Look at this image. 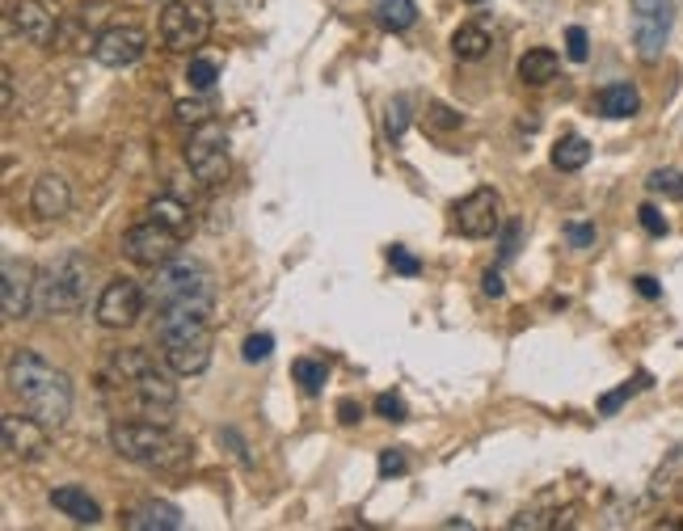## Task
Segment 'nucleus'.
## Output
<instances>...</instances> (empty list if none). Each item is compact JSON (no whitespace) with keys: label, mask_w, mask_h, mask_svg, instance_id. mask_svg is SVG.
I'll return each mask as SVG.
<instances>
[{"label":"nucleus","mask_w":683,"mask_h":531,"mask_svg":"<svg viewBox=\"0 0 683 531\" xmlns=\"http://www.w3.org/2000/svg\"><path fill=\"white\" fill-rule=\"evenodd\" d=\"M367 13L388 34H401V30L418 22V4L414 0H367Z\"/></svg>","instance_id":"obj_20"},{"label":"nucleus","mask_w":683,"mask_h":531,"mask_svg":"<svg viewBox=\"0 0 683 531\" xmlns=\"http://www.w3.org/2000/svg\"><path fill=\"white\" fill-rule=\"evenodd\" d=\"M0 106H4V119H13V114H18V81H13V72H9V68L0 72Z\"/></svg>","instance_id":"obj_37"},{"label":"nucleus","mask_w":683,"mask_h":531,"mask_svg":"<svg viewBox=\"0 0 683 531\" xmlns=\"http://www.w3.org/2000/svg\"><path fill=\"white\" fill-rule=\"evenodd\" d=\"M507 528L511 531H544V528H557V514H549V510H523V514H514Z\"/></svg>","instance_id":"obj_31"},{"label":"nucleus","mask_w":683,"mask_h":531,"mask_svg":"<svg viewBox=\"0 0 683 531\" xmlns=\"http://www.w3.org/2000/svg\"><path fill=\"white\" fill-rule=\"evenodd\" d=\"M409 468V460H406V451L401 447H388V451H380V477H401Z\"/></svg>","instance_id":"obj_38"},{"label":"nucleus","mask_w":683,"mask_h":531,"mask_svg":"<svg viewBox=\"0 0 683 531\" xmlns=\"http://www.w3.org/2000/svg\"><path fill=\"white\" fill-rule=\"evenodd\" d=\"M89 257L81 249L51 257L34 275V313L39 317H64V313H81L89 299Z\"/></svg>","instance_id":"obj_5"},{"label":"nucleus","mask_w":683,"mask_h":531,"mask_svg":"<svg viewBox=\"0 0 683 531\" xmlns=\"http://www.w3.org/2000/svg\"><path fill=\"white\" fill-rule=\"evenodd\" d=\"M502 207H498V194L490 186H481V191H472L465 203H456V228L460 236H469V241H486L502 228Z\"/></svg>","instance_id":"obj_15"},{"label":"nucleus","mask_w":683,"mask_h":531,"mask_svg":"<svg viewBox=\"0 0 683 531\" xmlns=\"http://www.w3.org/2000/svg\"><path fill=\"white\" fill-rule=\"evenodd\" d=\"M149 219H156V224H165V228H173L177 236L191 233V207L182 203V198H173V194H161V198H152L149 203Z\"/></svg>","instance_id":"obj_23"},{"label":"nucleus","mask_w":683,"mask_h":531,"mask_svg":"<svg viewBox=\"0 0 683 531\" xmlns=\"http://www.w3.org/2000/svg\"><path fill=\"white\" fill-rule=\"evenodd\" d=\"M388 262H393V270H397V275H406V278H414L418 270H422V262L409 254V249H401V245H393V249H388Z\"/></svg>","instance_id":"obj_36"},{"label":"nucleus","mask_w":683,"mask_h":531,"mask_svg":"<svg viewBox=\"0 0 683 531\" xmlns=\"http://www.w3.org/2000/svg\"><path fill=\"white\" fill-rule=\"evenodd\" d=\"M595 106L603 119H633L641 110V93L638 85H629V81H616V85L599 89Z\"/></svg>","instance_id":"obj_21"},{"label":"nucleus","mask_w":683,"mask_h":531,"mask_svg":"<svg viewBox=\"0 0 683 531\" xmlns=\"http://www.w3.org/2000/svg\"><path fill=\"white\" fill-rule=\"evenodd\" d=\"M385 127H388V140H401V135H406V127H409V102L406 98H393V102H388Z\"/></svg>","instance_id":"obj_32"},{"label":"nucleus","mask_w":683,"mask_h":531,"mask_svg":"<svg viewBox=\"0 0 683 531\" xmlns=\"http://www.w3.org/2000/svg\"><path fill=\"white\" fill-rule=\"evenodd\" d=\"M106 380L119 384V388H128L149 422H161V426L173 422L177 384H173L170 371H161V367L152 362V355L144 346H123V350H114L106 362Z\"/></svg>","instance_id":"obj_3"},{"label":"nucleus","mask_w":683,"mask_h":531,"mask_svg":"<svg viewBox=\"0 0 683 531\" xmlns=\"http://www.w3.org/2000/svg\"><path fill=\"white\" fill-rule=\"evenodd\" d=\"M186 165L203 186H220L228 177V165H233L228 161V131L220 127L215 119L194 127L191 144H186Z\"/></svg>","instance_id":"obj_8"},{"label":"nucleus","mask_w":683,"mask_h":531,"mask_svg":"<svg viewBox=\"0 0 683 531\" xmlns=\"http://www.w3.org/2000/svg\"><path fill=\"white\" fill-rule=\"evenodd\" d=\"M30 212L39 219H64L72 212V186L60 173H43L34 186H30Z\"/></svg>","instance_id":"obj_17"},{"label":"nucleus","mask_w":683,"mask_h":531,"mask_svg":"<svg viewBox=\"0 0 683 531\" xmlns=\"http://www.w3.org/2000/svg\"><path fill=\"white\" fill-rule=\"evenodd\" d=\"M338 422H342V426L364 422V405L355 401V397H342V401H338Z\"/></svg>","instance_id":"obj_41"},{"label":"nucleus","mask_w":683,"mask_h":531,"mask_svg":"<svg viewBox=\"0 0 683 531\" xmlns=\"http://www.w3.org/2000/svg\"><path fill=\"white\" fill-rule=\"evenodd\" d=\"M9 392L22 401L26 413L43 418L47 426H64L72 418V380L39 350H13L9 359Z\"/></svg>","instance_id":"obj_1"},{"label":"nucleus","mask_w":683,"mask_h":531,"mask_svg":"<svg viewBox=\"0 0 683 531\" xmlns=\"http://www.w3.org/2000/svg\"><path fill=\"white\" fill-rule=\"evenodd\" d=\"M645 186L654 194H666V198H680L683 203V173L680 170H654L645 177Z\"/></svg>","instance_id":"obj_29"},{"label":"nucleus","mask_w":683,"mask_h":531,"mask_svg":"<svg viewBox=\"0 0 683 531\" xmlns=\"http://www.w3.org/2000/svg\"><path fill=\"white\" fill-rule=\"evenodd\" d=\"M587 161H591V144L582 135H561L553 144V165L561 173H578Z\"/></svg>","instance_id":"obj_25"},{"label":"nucleus","mask_w":683,"mask_h":531,"mask_svg":"<svg viewBox=\"0 0 683 531\" xmlns=\"http://www.w3.org/2000/svg\"><path fill=\"white\" fill-rule=\"evenodd\" d=\"M0 435H4L9 460H22V464H39L51 451V426L43 418H34V413H26V418L22 413H9L0 422Z\"/></svg>","instance_id":"obj_12"},{"label":"nucleus","mask_w":683,"mask_h":531,"mask_svg":"<svg viewBox=\"0 0 683 531\" xmlns=\"http://www.w3.org/2000/svg\"><path fill=\"white\" fill-rule=\"evenodd\" d=\"M271 355H275V338L271 334H249L245 346H241V359L245 362H266Z\"/></svg>","instance_id":"obj_30"},{"label":"nucleus","mask_w":683,"mask_h":531,"mask_svg":"<svg viewBox=\"0 0 683 531\" xmlns=\"http://www.w3.org/2000/svg\"><path fill=\"white\" fill-rule=\"evenodd\" d=\"M641 388H650V376H645V371H641V376H633V380H624L616 388V392H608V397H599V413H603V418H612V413H616L620 405L629 401V397H638Z\"/></svg>","instance_id":"obj_27"},{"label":"nucleus","mask_w":683,"mask_h":531,"mask_svg":"<svg viewBox=\"0 0 683 531\" xmlns=\"http://www.w3.org/2000/svg\"><path fill=\"white\" fill-rule=\"evenodd\" d=\"M9 25L30 47H51L60 39V22H55V13L47 9L43 0H13L9 4Z\"/></svg>","instance_id":"obj_16"},{"label":"nucleus","mask_w":683,"mask_h":531,"mask_svg":"<svg viewBox=\"0 0 683 531\" xmlns=\"http://www.w3.org/2000/svg\"><path fill=\"white\" fill-rule=\"evenodd\" d=\"M430 123H435L439 131H451V127H460V114L448 106H430Z\"/></svg>","instance_id":"obj_43"},{"label":"nucleus","mask_w":683,"mask_h":531,"mask_svg":"<svg viewBox=\"0 0 683 531\" xmlns=\"http://www.w3.org/2000/svg\"><path fill=\"white\" fill-rule=\"evenodd\" d=\"M149 51V34L140 25H110L93 39V60L106 68H131L144 60Z\"/></svg>","instance_id":"obj_14"},{"label":"nucleus","mask_w":683,"mask_h":531,"mask_svg":"<svg viewBox=\"0 0 683 531\" xmlns=\"http://www.w3.org/2000/svg\"><path fill=\"white\" fill-rule=\"evenodd\" d=\"M177 245H182V236L173 233V228L156 224V219H144V224H135L123 236V257L135 262V266L161 270V266H170L173 257H177Z\"/></svg>","instance_id":"obj_11"},{"label":"nucleus","mask_w":683,"mask_h":531,"mask_svg":"<svg viewBox=\"0 0 683 531\" xmlns=\"http://www.w3.org/2000/svg\"><path fill=\"white\" fill-rule=\"evenodd\" d=\"M292 380L299 384L304 397H317L320 388H325V380H329V367L320 359H296L292 362Z\"/></svg>","instance_id":"obj_26"},{"label":"nucleus","mask_w":683,"mask_h":531,"mask_svg":"<svg viewBox=\"0 0 683 531\" xmlns=\"http://www.w3.org/2000/svg\"><path fill=\"white\" fill-rule=\"evenodd\" d=\"M212 308L215 304L156 308V338L173 376H198L212 367Z\"/></svg>","instance_id":"obj_2"},{"label":"nucleus","mask_w":683,"mask_h":531,"mask_svg":"<svg viewBox=\"0 0 683 531\" xmlns=\"http://www.w3.org/2000/svg\"><path fill=\"white\" fill-rule=\"evenodd\" d=\"M565 55H570L574 64H587V55H591V39H587L582 25H570V30H565Z\"/></svg>","instance_id":"obj_33"},{"label":"nucleus","mask_w":683,"mask_h":531,"mask_svg":"<svg viewBox=\"0 0 683 531\" xmlns=\"http://www.w3.org/2000/svg\"><path fill=\"white\" fill-rule=\"evenodd\" d=\"M557 72H561V55L549 51V47H532V51L519 60V81L532 85V89L557 81Z\"/></svg>","instance_id":"obj_22"},{"label":"nucleus","mask_w":683,"mask_h":531,"mask_svg":"<svg viewBox=\"0 0 683 531\" xmlns=\"http://www.w3.org/2000/svg\"><path fill=\"white\" fill-rule=\"evenodd\" d=\"M182 523H186L182 510L165 502V498H149V502H140V507H131L123 514V528L131 531H177Z\"/></svg>","instance_id":"obj_18"},{"label":"nucleus","mask_w":683,"mask_h":531,"mask_svg":"<svg viewBox=\"0 0 683 531\" xmlns=\"http://www.w3.org/2000/svg\"><path fill=\"white\" fill-rule=\"evenodd\" d=\"M149 299L156 308H170V304H215V275L203 262L173 257L170 266L156 270V283L149 287Z\"/></svg>","instance_id":"obj_6"},{"label":"nucleus","mask_w":683,"mask_h":531,"mask_svg":"<svg viewBox=\"0 0 683 531\" xmlns=\"http://www.w3.org/2000/svg\"><path fill=\"white\" fill-rule=\"evenodd\" d=\"M51 507L64 510L68 519L81 523V528H98V523H102L98 498H89V489H81V486H55L51 489Z\"/></svg>","instance_id":"obj_19"},{"label":"nucleus","mask_w":683,"mask_h":531,"mask_svg":"<svg viewBox=\"0 0 683 531\" xmlns=\"http://www.w3.org/2000/svg\"><path fill=\"white\" fill-rule=\"evenodd\" d=\"M638 219H641V228H645L650 236H666V219H662V212L654 207V203H641Z\"/></svg>","instance_id":"obj_39"},{"label":"nucleus","mask_w":683,"mask_h":531,"mask_svg":"<svg viewBox=\"0 0 683 531\" xmlns=\"http://www.w3.org/2000/svg\"><path fill=\"white\" fill-rule=\"evenodd\" d=\"M144 304H149V292H144L135 278L119 275V278H110L106 287H102L93 317H98L102 329H131L135 320L144 317Z\"/></svg>","instance_id":"obj_10"},{"label":"nucleus","mask_w":683,"mask_h":531,"mask_svg":"<svg viewBox=\"0 0 683 531\" xmlns=\"http://www.w3.org/2000/svg\"><path fill=\"white\" fill-rule=\"evenodd\" d=\"M633 287H638V292H641L645 299H659V296H662L659 278H650V275H638V278H633Z\"/></svg>","instance_id":"obj_44"},{"label":"nucleus","mask_w":683,"mask_h":531,"mask_svg":"<svg viewBox=\"0 0 683 531\" xmlns=\"http://www.w3.org/2000/svg\"><path fill=\"white\" fill-rule=\"evenodd\" d=\"M212 4L207 0H170L165 9H161V22H156V30H161V43H165V51H173V55H191V51H198V47L212 39Z\"/></svg>","instance_id":"obj_7"},{"label":"nucleus","mask_w":683,"mask_h":531,"mask_svg":"<svg viewBox=\"0 0 683 531\" xmlns=\"http://www.w3.org/2000/svg\"><path fill=\"white\" fill-rule=\"evenodd\" d=\"M186 81H191V89H198V93H212L215 81H220V68H215V60H191V68H186Z\"/></svg>","instance_id":"obj_28"},{"label":"nucleus","mask_w":683,"mask_h":531,"mask_svg":"<svg viewBox=\"0 0 683 531\" xmlns=\"http://www.w3.org/2000/svg\"><path fill=\"white\" fill-rule=\"evenodd\" d=\"M481 287H486V296H502V292H507V283H502V275H498V270H486V278H481Z\"/></svg>","instance_id":"obj_45"},{"label":"nucleus","mask_w":683,"mask_h":531,"mask_svg":"<svg viewBox=\"0 0 683 531\" xmlns=\"http://www.w3.org/2000/svg\"><path fill=\"white\" fill-rule=\"evenodd\" d=\"M565 241L578 245V249H587V245H595V228H591V224H570V228H565Z\"/></svg>","instance_id":"obj_42"},{"label":"nucleus","mask_w":683,"mask_h":531,"mask_svg":"<svg viewBox=\"0 0 683 531\" xmlns=\"http://www.w3.org/2000/svg\"><path fill=\"white\" fill-rule=\"evenodd\" d=\"M34 266L22 262V257H4L0 266V308H4V320H22L34 313Z\"/></svg>","instance_id":"obj_13"},{"label":"nucleus","mask_w":683,"mask_h":531,"mask_svg":"<svg viewBox=\"0 0 683 531\" xmlns=\"http://www.w3.org/2000/svg\"><path fill=\"white\" fill-rule=\"evenodd\" d=\"M490 30L486 25H460L456 34H451V51H456V60H486V51H490Z\"/></svg>","instance_id":"obj_24"},{"label":"nucleus","mask_w":683,"mask_h":531,"mask_svg":"<svg viewBox=\"0 0 683 531\" xmlns=\"http://www.w3.org/2000/svg\"><path fill=\"white\" fill-rule=\"evenodd\" d=\"M110 447L140 468H156V472H186L194 460V447L173 439L170 426L161 422H114L110 426Z\"/></svg>","instance_id":"obj_4"},{"label":"nucleus","mask_w":683,"mask_h":531,"mask_svg":"<svg viewBox=\"0 0 683 531\" xmlns=\"http://www.w3.org/2000/svg\"><path fill=\"white\" fill-rule=\"evenodd\" d=\"M469 4H481V0H469Z\"/></svg>","instance_id":"obj_46"},{"label":"nucleus","mask_w":683,"mask_h":531,"mask_svg":"<svg viewBox=\"0 0 683 531\" xmlns=\"http://www.w3.org/2000/svg\"><path fill=\"white\" fill-rule=\"evenodd\" d=\"M177 119L203 127V123H212V106H207V102H182V106H177Z\"/></svg>","instance_id":"obj_40"},{"label":"nucleus","mask_w":683,"mask_h":531,"mask_svg":"<svg viewBox=\"0 0 683 531\" xmlns=\"http://www.w3.org/2000/svg\"><path fill=\"white\" fill-rule=\"evenodd\" d=\"M519 236H523V224H519V219L502 224V241H498V257H502V262H511V257L519 254Z\"/></svg>","instance_id":"obj_35"},{"label":"nucleus","mask_w":683,"mask_h":531,"mask_svg":"<svg viewBox=\"0 0 683 531\" xmlns=\"http://www.w3.org/2000/svg\"><path fill=\"white\" fill-rule=\"evenodd\" d=\"M675 25V0H633V47L645 64L662 60Z\"/></svg>","instance_id":"obj_9"},{"label":"nucleus","mask_w":683,"mask_h":531,"mask_svg":"<svg viewBox=\"0 0 683 531\" xmlns=\"http://www.w3.org/2000/svg\"><path fill=\"white\" fill-rule=\"evenodd\" d=\"M376 413H380V418H388V422H406V418H409L406 401H401L397 392H380V397H376Z\"/></svg>","instance_id":"obj_34"}]
</instances>
